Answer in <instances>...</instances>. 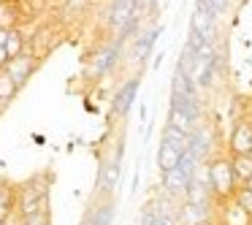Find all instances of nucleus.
Masks as SVG:
<instances>
[{
  "mask_svg": "<svg viewBox=\"0 0 252 225\" xmlns=\"http://www.w3.org/2000/svg\"><path fill=\"white\" fill-rule=\"evenodd\" d=\"M19 225H52V214H49V212L33 214V217H25V220H19Z\"/></svg>",
  "mask_w": 252,
  "mask_h": 225,
  "instance_id": "c85d7f7f",
  "label": "nucleus"
},
{
  "mask_svg": "<svg viewBox=\"0 0 252 225\" xmlns=\"http://www.w3.org/2000/svg\"><path fill=\"white\" fill-rule=\"evenodd\" d=\"M35 68H38V60H35V57L30 55V52H25V55H19V57H14V60H8L3 71H6L8 76L14 79V84H17V87L22 90L25 84L30 82V76L35 73Z\"/></svg>",
  "mask_w": 252,
  "mask_h": 225,
  "instance_id": "1a4fd4ad",
  "label": "nucleus"
},
{
  "mask_svg": "<svg viewBox=\"0 0 252 225\" xmlns=\"http://www.w3.org/2000/svg\"><path fill=\"white\" fill-rule=\"evenodd\" d=\"M217 63L220 60H203V57H198L192 71H190V82L195 84L198 90H209L214 82V76H217Z\"/></svg>",
  "mask_w": 252,
  "mask_h": 225,
  "instance_id": "2eb2a0df",
  "label": "nucleus"
},
{
  "mask_svg": "<svg viewBox=\"0 0 252 225\" xmlns=\"http://www.w3.org/2000/svg\"><path fill=\"white\" fill-rule=\"evenodd\" d=\"M120 55H122V41L120 38H114L111 44L100 46V49L90 57V63H87V76L90 79L106 76V73H109L117 63H120Z\"/></svg>",
  "mask_w": 252,
  "mask_h": 225,
  "instance_id": "39448f33",
  "label": "nucleus"
},
{
  "mask_svg": "<svg viewBox=\"0 0 252 225\" xmlns=\"http://www.w3.org/2000/svg\"><path fill=\"white\" fill-rule=\"evenodd\" d=\"M14 214H17V185L0 179V225L11 223Z\"/></svg>",
  "mask_w": 252,
  "mask_h": 225,
  "instance_id": "4468645a",
  "label": "nucleus"
},
{
  "mask_svg": "<svg viewBox=\"0 0 252 225\" xmlns=\"http://www.w3.org/2000/svg\"><path fill=\"white\" fill-rule=\"evenodd\" d=\"M49 187L52 176L49 174H35L28 182L17 185V217H33V214L49 212Z\"/></svg>",
  "mask_w": 252,
  "mask_h": 225,
  "instance_id": "f257e3e1",
  "label": "nucleus"
},
{
  "mask_svg": "<svg viewBox=\"0 0 252 225\" xmlns=\"http://www.w3.org/2000/svg\"><path fill=\"white\" fill-rule=\"evenodd\" d=\"M138 84H141V79L138 76H130L127 82H122L120 84V90L114 93V114H120V117H125L127 111L133 109V103H136V95H138Z\"/></svg>",
  "mask_w": 252,
  "mask_h": 225,
  "instance_id": "ddd939ff",
  "label": "nucleus"
},
{
  "mask_svg": "<svg viewBox=\"0 0 252 225\" xmlns=\"http://www.w3.org/2000/svg\"><path fill=\"white\" fill-rule=\"evenodd\" d=\"M160 33H163V28H160V25H155L152 30H144V33L136 38V44H133V60H136L138 65H144V63H147V57L152 55V46H155V41H158Z\"/></svg>",
  "mask_w": 252,
  "mask_h": 225,
  "instance_id": "dca6fc26",
  "label": "nucleus"
},
{
  "mask_svg": "<svg viewBox=\"0 0 252 225\" xmlns=\"http://www.w3.org/2000/svg\"><path fill=\"white\" fill-rule=\"evenodd\" d=\"M217 19L220 17L214 14V8L209 6L206 0H195V8L190 14V30L198 33L203 41H209V44H217V38H220Z\"/></svg>",
  "mask_w": 252,
  "mask_h": 225,
  "instance_id": "7ed1b4c3",
  "label": "nucleus"
},
{
  "mask_svg": "<svg viewBox=\"0 0 252 225\" xmlns=\"http://www.w3.org/2000/svg\"><path fill=\"white\" fill-rule=\"evenodd\" d=\"M122 152H125V147H117L114 158L103 160L100 163V171H98V193L100 198H111L114 195V190L120 187V179H122Z\"/></svg>",
  "mask_w": 252,
  "mask_h": 225,
  "instance_id": "20e7f679",
  "label": "nucleus"
},
{
  "mask_svg": "<svg viewBox=\"0 0 252 225\" xmlns=\"http://www.w3.org/2000/svg\"><path fill=\"white\" fill-rule=\"evenodd\" d=\"M136 3L138 0H111L109 6V14H106V22L109 28L114 30L117 35L127 28V22L133 19V11H136Z\"/></svg>",
  "mask_w": 252,
  "mask_h": 225,
  "instance_id": "9b49d317",
  "label": "nucleus"
},
{
  "mask_svg": "<svg viewBox=\"0 0 252 225\" xmlns=\"http://www.w3.org/2000/svg\"><path fill=\"white\" fill-rule=\"evenodd\" d=\"M214 225H252V214H247L239 203L230 198L214 206Z\"/></svg>",
  "mask_w": 252,
  "mask_h": 225,
  "instance_id": "9d476101",
  "label": "nucleus"
},
{
  "mask_svg": "<svg viewBox=\"0 0 252 225\" xmlns=\"http://www.w3.org/2000/svg\"><path fill=\"white\" fill-rule=\"evenodd\" d=\"M179 158H182L179 149H174L171 144L160 141V147H158V168H160V174L176 168V165H179Z\"/></svg>",
  "mask_w": 252,
  "mask_h": 225,
  "instance_id": "a211bd4d",
  "label": "nucleus"
},
{
  "mask_svg": "<svg viewBox=\"0 0 252 225\" xmlns=\"http://www.w3.org/2000/svg\"><path fill=\"white\" fill-rule=\"evenodd\" d=\"M17 93H19V87L14 84V79L6 71H0V106H8L17 98Z\"/></svg>",
  "mask_w": 252,
  "mask_h": 225,
  "instance_id": "b1692460",
  "label": "nucleus"
},
{
  "mask_svg": "<svg viewBox=\"0 0 252 225\" xmlns=\"http://www.w3.org/2000/svg\"><path fill=\"white\" fill-rule=\"evenodd\" d=\"M6 63H8V55H6V46L0 44V71L6 68Z\"/></svg>",
  "mask_w": 252,
  "mask_h": 225,
  "instance_id": "7c9ffc66",
  "label": "nucleus"
},
{
  "mask_svg": "<svg viewBox=\"0 0 252 225\" xmlns=\"http://www.w3.org/2000/svg\"><path fill=\"white\" fill-rule=\"evenodd\" d=\"M225 152L230 158H236V155H252V120L250 117L239 120L230 128V136L225 141Z\"/></svg>",
  "mask_w": 252,
  "mask_h": 225,
  "instance_id": "0eeeda50",
  "label": "nucleus"
},
{
  "mask_svg": "<svg viewBox=\"0 0 252 225\" xmlns=\"http://www.w3.org/2000/svg\"><path fill=\"white\" fill-rule=\"evenodd\" d=\"M90 0H63V11L65 14H84Z\"/></svg>",
  "mask_w": 252,
  "mask_h": 225,
  "instance_id": "cd10ccee",
  "label": "nucleus"
},
{
  "mask_svg": "<svg viewBox=\"0 0 252 225\" xmlns=\"http://www.w3.org/2000/svg\"><path fill=\"white\" fill-rule=\"evenodd\" d=\"M187 95H198V87L190 82V76H185L182 71H174V79H171V98H187Z\"/></svg>",
  "mask_w": 252,
  "mask_h": 225,
  "instance_id": "6ab92c4d",
  "label": "nucleus"
},
{
  "mask_svg": "<svg viewBox=\"0 0 252 225\" xmlns=\"http://www.w3.org/2000/svg\"><path fill=\"white\" fill-rule=\"evenodd\" d=\"M206 171H209V187H212V195H214V206L217 203H225L236 195L239 190V179L233 174V163H230V155L217 152L212 160H206Z\"/></svg>",
  "mask_w": 252,
  "mask_h": 225,
  "instance_id": "f03ea898",
  "label": "nucleus"
},
{
  "mask_svg": "<svg viewBox=\"0 0 252 225\" xmlns=\"http://www.w3.org/2000/svg\"><path fill=\"white\" fill-rule=\"evenodd\" d=\"M160 141L171 144V147L179 149V152H187V149H190V136H187V133H182V130H176V128H171V125L163 128V133H160Z\"/></svg>",
  "mask_w": 252,
  "mask_h": 225,
  "instance_id": "412c9836",
  "label": "nucleus"
},
{
  "mask_svg": "<svg viewBox=\"0 0 252 225\" xmlns=\"http://www.w3.org/2000/svg\"><path fill=\"white\" fill-rule=\"evenodd\" d=\"M244 187H250V190H252V176H250V182H244Z\"/></svg>",
  "mask_w": 252,
  "mask_h": 225,
  "instance_id": "2f4dec72",
  "label": "nucleus"
},
{
  "mask_svg": "<svg viewBox=\"0 0 252 225\" xmlns=\"http://www.w3.org/2000/svg\"><path fill=\"white\" fill-rule=\"evenodd\" d=\"M3 109H6V106H0V111H3Z\"/></svg>",
  "mask_w": 252,
  "mask_h": 225,
  "instance_id": "f704fd0d",
  "label": "nucleus"
},
{
  "mask_svg": "<svg viewBox=\"0 0 252 225\" xmlns=\"http://www.w3.org/2000/svg\"><path fill=\"white\" fill-rule=\"evenodd\" d=\"M187 187H190V176H187L185 171H179V165H176V168H171V171H165V174H160V190L168 193L171 198L185 201Z\"/></svg>",
  "mask_w": 252,
  "mask_h": 225,
  "instance_id": "f8f14e48",
  "label": "nucleus"
},
{
  "mask_svg": "<svg viewBox=\"0 0 252 225\" xmlns=\"http://www.w3.org/2000/svg\"><path fill=\"white\" fill-rule=\"evenodd\" d=\"M198 168H201V160H198L195 155L190 152V149H187V152H182V158H179V171H185V174L192 179Z\"/></svg>",
  "mask_w": 252,
  "mask_h": 225,
  "instance_id": "393cba45",
  "label": "nucleus"
},
{
  "mask_svg": "<svg viewBox=\"0 0 252 225\" xmlns=\"http://www.w3.org/2000/svg\"><path fill=\"white\" fill-rule=\"evenodd\" d=\"M6 55H8V60H14V57H19V55H25L28 52V41H25V35H22V30H8L6 33Z\"/></svg>",
  "mask_w": 252,
  "mask_h": 225,
  "instance_id": "aec40b11",
  "label": "nucleus"
},
{
  "mask_svg": "<svg viewBox=\"0 0 252 225\" xmlns=\"http://www.w3.org/2000/svg\"><path fill=\"white\" fill-rule=\"evenodd\" d=\"M206 3L214 8V14H217V17H222V14L228 11V6H230V0H206Z\"/></svg>",
  "mask_w": 252,
  "mask_h": 225,
  "instance_id": "c756f323",
  "label": "nucleus"
},
{
  "mask_svg": "<svg viewBox=\"0 0 252 225\" xmlns=\"http://www.w3.org/2000/svg\"><path fill=\"white\" fill-rule=\"evenodd\" d=\"M82 225H90V223H87V220H84V223H82Z\"/></svg>",
  "mask_w": 252,
  "mask_h": 225,
  "instance_id": "72a5a7b5",
  "label": "nucleus"
},
{
  "mask_svg": "<svg viewBox=\"0 0 252 225\" xmlns=\"http://www.w3.org/2000/svg\"><path fill=\"white\" fill-rule=\"evenodd\" d=\"M165 125H171V128H176V130H182V133H187V136H190V133L198 128V122L192 120L190 114H185L182 109H176V106H168V117H165Z\"/></svg>",
  "mask_w": 252,
  "mask_h": 225,
  "instance_id": "f3484780",
  "label": "nucleus"
},
{
  "mask_svg": "<svg viewBox=\"0 0 252 225\" xmlns=\"http://www.w3.org/2000/svg\"><path fill=\"white\" fill-rule=\"evenodd\" d=\"M19 25V8L11 0H0V30H17Z\"/></svg>",
  "mask_w": 252,
  "mask_h": 225,
  "instance_id": "4be33fe9",
  "label": "nucleus"
},
{
  "mask_svg": "<svg viewBox=\"0 0 252 225\" xmlns=\"http://www.w3.org/2000/svg\"><path fill=\"white\" fill-rule=\"evenodd\" d=\"M214 125L212 122H198V128L190 133V152L195 155L201 163H206V160H212L214 155Z\"/></svg>",
  "mask_w": 252,
  "mask_h": 225,
  "instance_id": "423d86ee",
  "label": "nucleus"
},
{
  "mask_svg": "<svg viewBox=\"0 0 252 225\" xmlns=\"http://www.w3.org/2000/svg\"><path fill=\"white\" fill-rule=\"evenodd\" d=\"M247 117H250V120H252V103H250V109H247Z\"/></svg>",
  "mask_w": 252,
  "mask_h": 225,
  "instance_id": "473e14b6",
  "label": "nucleus"
},
{
  "mask_svg": "<svg viewBox=\"0 0 252 225\" xmlns=\"http://www.w3.org/2000/svg\"><path fill=\"white\" fill-rule=\"evenodd\" d=\"M230 163H233V174H236V179H239V185L250 182V176H252V155H236V158H230Z\"/></svg>",
  "mask_w": 252,
  "mask_h": 225,
  "instance_id": "5701e85b",
  "label": "nucleus"
},
{
  "mask_svg": "<svg viewBox=\"0 0 252 225\" xmlns=\"http://www.w3.org/2000/svg\"><path fill=\"white\" fill-rule=\"evenodd\" d=\"M138 225H160V212H158V206H155V201H149L147 206H144L141 217H138Z\"/></svg>",
  "mask_w": 252,
  "mask_h": 225,
  "instance_id": "a878e982",
  "label": "nucleus"
},
{
  "mask_svg": "<svg viewBox=\"0 0 252 225\" xmlns=\"http://www.w3.org/2000/svg\"><path fill=\"white\" fill-rule=\"evenodd\" d=\"M233 201H236V203H239V206H241V209H244V212H247V214H252V190H250V187H244V185H241V187H239V190H236V195H233Z\"/></svg>",
  "mask_w": 252,
  "mask_h": 225,
  "instance_id": "bb28decb",
  "label": "nucleus"
},
{
  "mask_svg": "<svg viewBox=\"0 0 252 225\" xmlns=\"http://www.w3.org/2000/svg\"><path fill=\"white\" fill-rule=\"evenodd\" d=\"M176 225H214V206H195V203H179L176 209Z\"/></svg>",
  "mask_w": 252,
  "mask_h": 225,
  "instance_id": "6e6552de",
  "label": "nucleus"
}]
</instances>
